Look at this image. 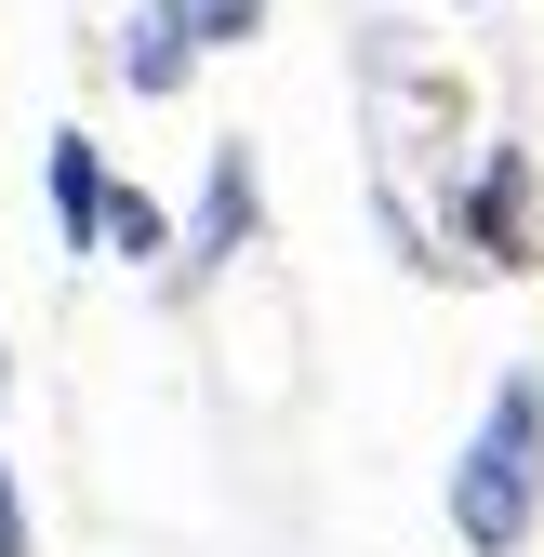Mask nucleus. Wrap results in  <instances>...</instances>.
<instances>
[{"instance_id": "obj_1", "label": "nucleus", "mask_w": 544, "mask_h": 557, "mask_svg": "<svg viewBox=\"0 0 544 557\" xmlns=\"http://www.w3.org/2000/svg\"><path fill=\"white\" fill-rule=\"evenodd\" d=\"M438 505H452L465 557H531V531H544V372H505L479 398V425H465Z\"/></svg>"}, {"instance_id": "obj_2", "label": "nucleus", "mask_w": 544, "mask_h": 557, "mask_svg": "<svg viewBox=\"0 0 544 557\" xmlns=\"http://www.w3.org/2000/svg\"><path fill=\"white\" fill-rule=\"evenodd\" d=\"M544 199H531V160L518 147H492L479 173H465V199H452V239H465V265H505V278H531L544 265Z\"/></svg>"}, {"instance_id": "obj_3", "label": "nucleus", "mask_w": 544, "mask_h": 557, "mask_svg": "<svg viewBox=\"0 0 544 557\" xmlns=\"http://www.w3.org/2000/svg\"><path fill=\"white\" fill-rule=\"evenodd\" d=\"M40 199H53V239L66 252H107V199H120V173H107V147L81 120L53 133V160H40Z\"/></svg>"}, {"instance_id": "obj_4", "label": "nucleus", "mask_w": 544, "mask_h": 557, "mask_svg": "<svg viewBox=\"0 0 544 557\" xmlns=\"http://www.w3.org/2000/svg\"><path fill=\"white\" fill-rule=\"evenodd\" d=\"M239 252H252V160L226 147L213 186H199V213H186V278H226Z\"/></svg>"}, {"instance_id": "obj_5", "label": "nucleus", "mask_w": 544, "mask_h": 557, "mask_svg": "<svg viewBox=\"0 0 544 557\" xmlns=\"http://www.w3.org/2000/svg\"><path fill=\"white\" fill-rule=\"evenodd\" d=\"M186 66H199V27H186V0H147V14H133V53H120V81H133V94H186Z\"/></svg>"}, {"instance_id": "obj_6", "label": "nucleus", "mask_w": 544, "mask_h": 557, "mask_svg": "<svg viewBox=\"0 0 544 557\" xmlns=\"http://www.w3.org/2000/svg\"><path fill=\"white\" fill-rule=\"evenodd\" d=\"M107 252H120V265H173L186 239H173V213H160L147 186H120V199H107Z\"/></svg>"}, {"instance_id": "obj_7", "label": "nucleus", "mask_w": 544, "mask_h": 557, "mask_svg": "<svg viewBox=\"0 0 544 557\" xmlns=\"http://www.w3.org/2000/svg\"><path fill=\"white\" fill-rule=\"evenodd\" d=\"M186 27H199V53H213V40H252L265 0H186Z\"/></svg>"}, {"instance_id": "obj_8", "label": "nucleus", "mask_w": 544, "mask_h": 557, "mask_svg": "<svg viewBox=\"0 0 544 557\" xmlns=\"http://www.w3.org/2000/svg\"><path fill=\"white\" fill-rule=\"evenodd\" d=\"M0 557H40V531H27V492H14V451H0Z\"/></svg>"}]
</instances>
